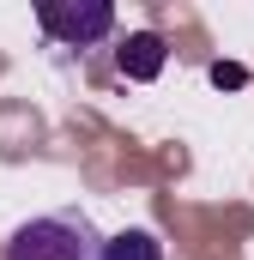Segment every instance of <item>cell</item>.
<instances>
[{
  "mask_svg": "<svg viewBox=\"0 0 254 260\" xmlns=\"http://www.w3.org/2000/svg\"><path fill=\"white\" fill-rule=\"evenodd\" d=\"M103 242L109 236L85 212H43V218H24L6 236L0 260H103Z\"/></svg>",
  "mask_w": 254,
  "mask_h": 260,
  "instance_id": "cell-1",
  "label": "cell"
},
{
  "mask_svg": "<svg viewBox=\"0 0 254 260\" xmlns=\"http://www.w3.org/2000/svg\"><path fill=\"white\" fill-rule=\"evenodd\" d=\"M37 24L61 43V49H91L115 30V6L109 0H43Z\"/></svg>",
  "mask_w": 254,
  "mask_h": 260,
  "instance_id": "cell-2",
  "label": "cell"
},
{
  "mask_svg": "<svg viewBox=\"0 0 254 260\" xmlns=\"http://www.w3.org/2000/svg\"><path fill=\"white\" fill-rule=\"evenodd\" d=\"M164 61H170V49H164L157 30H133L121 49H115V67H121V79H133V85H151L164 73Z\"/></svg>",
  "mask_w": 254,
  "mask_h": 260,
  "instance_id": "cell-3",
  "label": "cell"
},
{
  "mask_svg": "<svg viewBox=\"0 0 254 260\" xmlns=\"http://www.w3.org/2000/svg\"><path fill=\"white\" fill-rule=\"evenodd\" d=\"M103 260H164V242L145 230V224H127L103 242Z\"/></svg>",
  "mask_w": 254,
  "mask_h": 260,
  "instance_id": "cell-4",
  "label": "cell"
},
{
  "mask_svg": "<svg viewBox=\"0 0 254 260\" xmlns=\"http://www.w3.org/2000/svg\"><path fill=\"white\" fill-rule=\"evenodd\" d=\"M242 79H248V73H242V67H230V61H218V67H212V85H224V91H236Z\"/></svg>",
  "mask_w": 254,
  "mask_h": 260,
  "instance_id": "cell-5",
  "label": "cell"
}]
</instances>
